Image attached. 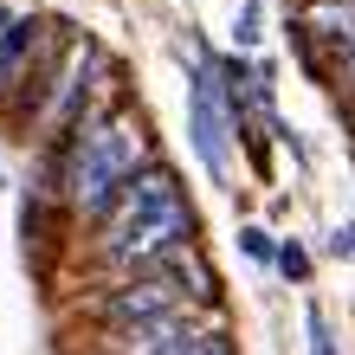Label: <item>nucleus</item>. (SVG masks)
<instances>
[{"instance_id":"obj_1","label":"nucleus","mask_w":355,"mask_h":355,"mask_svg":"<svg viewBox=\"0 0 355 355\" xmlns=\"http://www.w3.org/2000/svg\"><path fill=\"white\" fill-rule=\"evenodd\" d=\"M187 239H194V214H187L175 175L168 168H149V175H136L110 200L97 252L110 259V265H123V271H136V265H162L168 252H181Z\"/></svg>"},{"instance_id":"obj_2","label":"nucleus","mask_w":355,"mask_h":355,"mask_svg":"<svg viewBox=\"0 0 355 355\" xmlns=\"http://www.w3.org/2000/svg\"><path fill=\"white\" fill-rule=\"evenodd\" d=\"M142 149H149V142H142V123H136V116L91 123V130L78 136V155H71V207L103 214V207L136 181Z\"/></svg>"},{"instance_id":"obj_3","label":"nucleus","mask_w":355,"mask_h":355,"mask_svg":"<svg viewBox=\"0 0 355 355\" xmlns=\"http://www.w3.org/2000/svg\"><path fill=\"white\" fill-rule=\"evenodd\" d=\"M187 130H194V149H200V162H207V175H226V136L239 130V103L226 97L220 71H200V78H194Z\"/></svg>"},{"instance_id":"obj_4","label":"nucleus","mask_w":355,"mask_h":355,"mask_svg":"<svg viewBox=\"0 0 355 355\" xmlns=\"http://www.w3.org/2000/svg\"><path fill=\"white\" fill-rule=\"evenodd\" d=\"M207 336H214V323H207V317H187V304H181V310H168V317L110 329V355H194Z\"/></svg>"},{"instance_id":"obj_5","label":"nucleus","mask_w":355,"mask_h":355,"mask_svg":"<svg viewBox=\"0 0 355 355\" xmlns=\"http://www.w3.org/2000/svg\"><path fill=\"white\" fill-rule=\"evenodd\" d=\"M233 39H239V46H252V39H259V0H245V7H239V19H233Z\"/></svg>"},{"instance_id":"obj_6","label":"nucleus","mask_w":355,"mask_h":355,"mask_svg":"<svg viewBox=\"0 0 355 355\" xmlns=\"http://www.w3.org/2000/svg\"><path fill=\"white\" fill-rule=\"evenodd\" d=\"M310 355H336V349H329V329H323V310H310Z\"/></svg>"},{"instance_id":"obj_7","label":"nucleus","mask_w":355,"mask_h":355,"mask_svg":"<svg viewBox=\"0 0 355 355\" xmlns=\"http://www.w3.org/2000/svg\"><path fill=\"white\" fill-rule=\"evenodd\" d=\"M278 265H284V271H291V278H304V271H310V259H304V252H297V245H284V252H278Z\"/></svg>"},{"instance_id":"obj_8","label":"nucleus","mask_w":355,"mask_h":355,"mask_svg":"<svg viewBox=\"0 0 355 355\" xmlns=\"http://www.w3.org/2000/svg\"><path fill=\"white\" fill-rule=\"evenodd\" d=\"M336 252H355V226H343V233H336Z\"/></svg>"},{"instance_id":"obj_9","label":"nucleus","mask_w":355,"mask_h":355,"mask_svg":"<svg viewBox=\"0 0 355 355\" xmlns=\"http://www.w3.org/2000/svg\"><path fill=\"white\" fill-rule=\"evenodd\" d=\"M343 58H349V71H355V39H349V46H343Z\"/></svg>"}]
</instances>
